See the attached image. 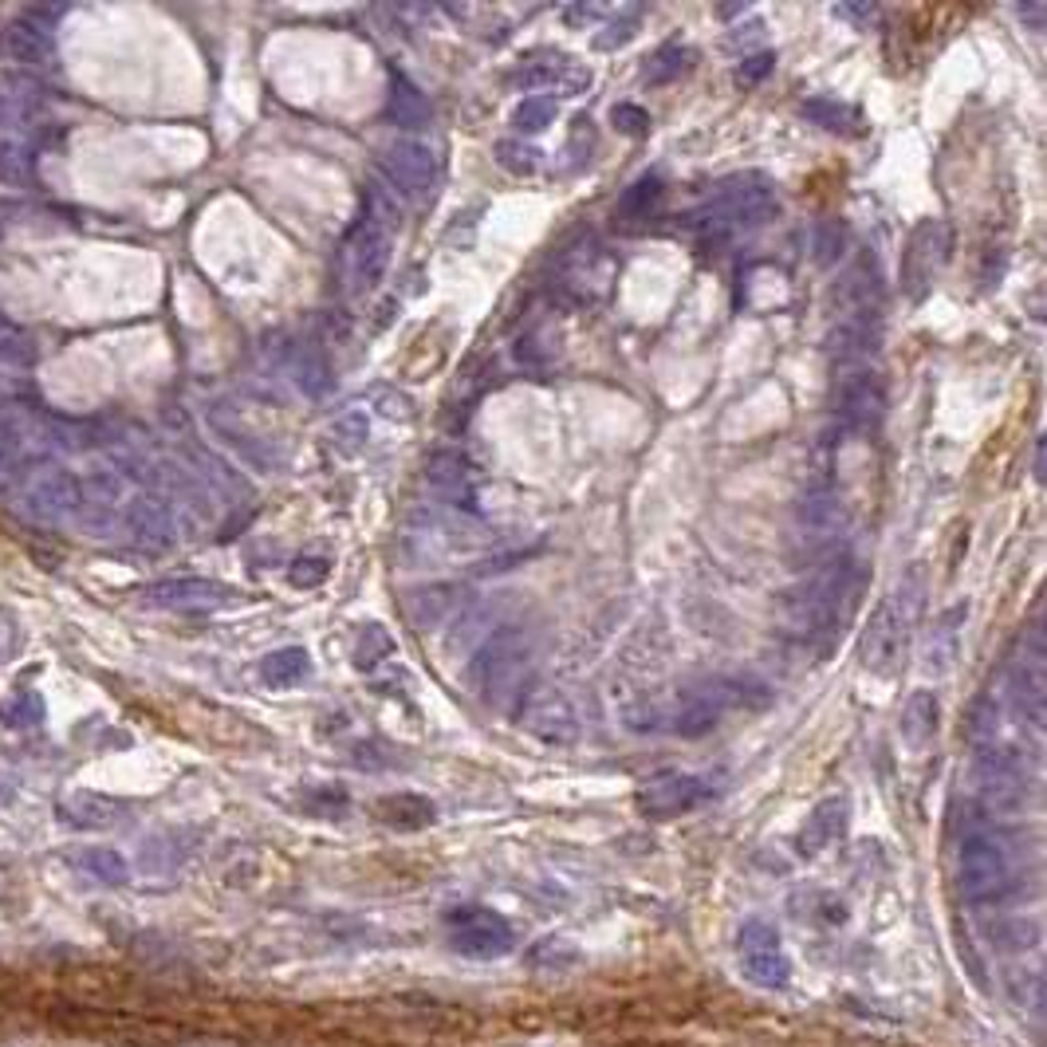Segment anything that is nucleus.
I'll return each mask as SVG.
<instances>
[{"label": "nucleus", "instance_id": "1", "mask_svg": "<svg viewBox=\"0 0 1047 1047\" xmlns=\"http://www.w3.org/2000/svg\"><path fill=\"white\" fill-rule=\"evenodd\" d=\"M858 591V564L851 556H831L816 576L784 595V630L796 642H831L851 615Z\"/></svg>", "mask_w": 1047, "mask_h": 1047}, {"label": "nucleus", "instance_id": "2", "mask_svg": "<svg viewBox=\"0 0 1047 1047\" xmlns=\"http://www.w3.org/2000/svg\"><path fill=\"white\" fill-rule=\"evenodd\" d=\"M1024 858H1020L1012 835L992 823H969L957 846V883L961 894L977 906H1000L1020 894Z\"/></svg>", "mask_w": 1047, "mask_h": 1047}, {"label": "nucleus", "instance_id": "3", "mask_svg": "<svg viewBox=\"0 0 1047 1047\" xmlns=\"http://www.w3.org/2000/svg\"><path fill=\"white\" fill-rule=\"evenodd\" d=\"M776 213V185L764 173H737L713 193L702 209L690 213V229H697L705 244H721L737 232L760 229Z\"/></svg>", "mask_w": 1047, "mask_h": 1047}, {"label": "nucleus", "instance_id": "4", "mask_svg": "<svg viewBox=\"0 0 1047 1047\" xmlns=\"http://www.w3.org/2000/svg\"><path fill=\"white\" fill-rule=\"evenodd\" d=\"M918 567H913L906 583H898L883 603L870 611L863 626V638H858V662H863L866 673L875 678H890L898 665H902L906 653V638H910L913 615H918V595H913V583H918Z\"/></svg>", "mask_w": 1047, "mask_h": 1047}, {"label": "nucleus", "instance_id": "5", "mask_svg": "<svg viewBox=\"0 0 1047 1047\" xmlns=\"http://www.w3.org/2000/svg\"><path fill=\"white\" fill-rule=\"evenodd\" d=\"M886 418V383L870 363L835 366V437H870Z\"/></svg>", "mask_w": 1047, "mask_h": 1047}, {"label": "nucleus", "instance_id": "6", "mask_svg": "<svg viewBox=\"0 0 1047 1047\" xmlns=\"http://www.w3.org/2000/svg\"><path fill=\"white\" fill-rule=\"evenodd\" d=\"M398 225V209L386 202L383 193L371 190V202H366V213L359 217V225L351 229L343 244V264L346 276H351V288L366 292L375 288L386 272V260H390V229Z\"/></svg>", "mask_w": 1047, "mask_h": 1047}, {"label": "nucleus", "instance_id": "7", "mask_svg": "<svg viewBox=\"0 0 1047 1047\" xmlns=\"http://www.w3.org/2000/svg\"><path fill=\"white\" fill-rule=\"evenodd\" d=\"M532 658V630L520 623H509L492 630L481 646L477 658L469 662V685L489 702H500L504 693H512V685L520 682V673Z\"/></svg>", "mask_w": 1047, "mask_h": 1047}, {"label": "nucleus", "instance_id": "8", "mask_svg": "<svg viewBox=\"0 0 1047 1047\" xmlns=\"http://www.w3.org/2000/svg\"><path fill=\"white\" fill-rule=\"evenodd\" d=\"M886 304V280L878 269L875 252H858L843 269V276L831 288V308H835V323L851 327H878Z\"/></svg>", "mask_w": 1047, "mask_h": 1047}, {"label": "nucleus", "instance_id": "9", "mask_svg": "<svg viewBox=\"0 0 1047 1047\" xmlns=\"http://www.w3.org/2000/svg\"><path fill=\"white\" fill-rule=\"evenodd\" d=\"M1044 626H1028L1024 635L1016 638V650H1012L1009 662V693L1016 713L1028 725L1044 729V702H1047V678H1044Z\"/></svg>", "mask_w": 1047, "mask_h": 1047}, {"label": "nucleus", "instance_id": "10", "mask_svg": "<svg viewBox=\"0 0 1047 1047\" xmlns=\"http://www.w3.org/2000/svg\"><path fill=\"white\" fill-rule=\"evenodd\" d=\"M445 933L457 953L465 957H477V961H489V957H504L516 942L512 925L500 918L497 910L489 906H457V910L445 913Z\"/></svg>", "mask_w": 1047, "mask_h": 1047}, {"label": "nucleus", "instance_id": "11", "mask_svg": "<svg viewBox=\"0 0 1047 1047\" xmlns=\"http://www.w3.org/2000/svg\"><path fill=\"white\" fill-rule=\"evenodd\" d=\"M949 249H953V232L949 225L937 221V217H930V221H922L910 232V241H906V252H902V292L913 304L930 296L933 280H937L942 264L949 260Z\"/></svg>", "mask_w": 1047, "mask_h": 1047}, {"label": "nucleus", "instance_id": "12", "mask_svg": "<svg viewBox=\"0 0 1047 1047\" xmlns=\"http://www.w3.org/2000/svg\"><path fill=\"white\" fill-rule=\"evenodd\" d=\"M737 953H740V969L752 985L760 989H784L792 977L788 953L779 942V930L764 918H749L737 933Z\"/></svg>", "mask_w": 1047, "mask_h": 1047}, {"label": "nucleus", "instance_id": "13", "mask_svg": "<svg viewBox=\"0 0 1047 1047\" xmlns=\"http://www.w3.org/2000/svg\"><path fill=\"white\" fill-rule=\"evenodd\" d=\"M713 796L709 779L690 776V772H658V776L642 779V788L635 792V804L646 819H678L690 816L693 807H702Z\"/></svg>", "mask_w": 1047, "mask_h": 1047}, {"label": "nucleus", "instance_id": "14", "mask_svg": "<svg viewBox=\"0 0 1047 1047\" xmlns=\"http://www.w3.org/2000/svg\"><path fill=\"white\" fill-rule=\"evenodd\" d=\"M977 792L980 804L997 811V816H1012L1024 807L1028 799V776H1024V764L1012 752H997L985 749L977 760Z\"/></svg>", "mask_w": 1047, "mask_h": 1047}, {"label": "nucleus", "instance_id": "15", "mask_svg": "<svg viewBox=\"0 0 1047 1047\" xmlns=\"http://www.w3.org/2000/svg\"><path fill=\"white\" fill-rule=\"evenodd\" d=\"M843 524H846V509L835 481H807L804 497H799L796 504V536L804 539V548L807 551L827 548V544L843 532Z\"/></svg>", "mask_w": 1047, "mask_h": 1047}, {"label": "nucleus", "instance_id": "16", "mask_svg": "<svg viewBox=\"0 0 1047 1047\" xmlns=\"http://www.w3.org/2000/svg\"><path fill=\"white\" fill-rule=\"evenodd\" d=\"M87 485L71 469H44L29 481V512L39 520H64L83 512Z\"/></svg>", "mask_w": 1047, "mask_h": 1047}, {"label": "nucleus", "instance_id": "17", "mask_svg": "<svg viewBox=\"0 0 1047 1047\" xmlns=\"http://www.w3.org/2000/svg\"><path fill=\"white\" fill-rule=\"evenodd\" d=\"M378 166H383L386 182L395 185L398 193H406V197H422V193H430L433 178H437V166H433L430 146L413 143V138H402V143L386 146Z\"/></svg>", "mask_w": 1047, "mask_h": 1047}, {"label": "nucleus", "instance_id": "18", "mask_svg": "<svg viewBox=\"0 0 1047 1047\" xmlns=\"http://www.w3.org/2000/svg\"><path fill=\"white\" fill-rule=\"evenodd\" d=\"M520 725L532 729L536 737L556 740V744H567L576 740V709L567 702L559 690H528L524 702H520Z\"/></svg>", "mask_w": 1047, "mask_h": 1047}, {"label": "nucleus", "instance_id": "19", "mask_svg": "<svg viewBox=\"0 0 1047 1047\" xmlns=\"http://www.w3.org/2000/svg\"><path fill=\"white\" fill-rule=\"evenodd\" d=\"M229 587L213 583V579H162V583L146 587V603L162 606V611H182V615H205L229 603Z\"/></svg>", "mask_w": 1047, "mask_h": 1047}, {"label": "nucleus", "instance_id": "20", "mask_svg": "<svg viewBox=\"0 0 1047 1047\" xmlns=\"http://www.w3.org/2000/svg\"><path fill=\"white\" fill-rule=\"evenodd\" d=\"M126 528L135 536V544L150 551H166L178 539V520H173L170 504L162 497H135L126 504Z\"/></svg>", "mask_w": 1047, "mask_h": 1047}, {"label": "nucleus", "instance_id": "21", "mask_svg": "<svg viewBox=\"0 0 1047 1047\" xmlns=\"http://www.w3.org/2000/svg\"><path fill=\"white\" fill-rule=\"evenodd\" d=\"M425 477H430L433 489L442 492V497H449L453 504L473 509V481H477V473H473V462L465 457V453H457V449L430 453Z\"/></svg>", "mask_w": 1047, "mask_h": 1047}, {"label": "nucleus", "instance_id": "22", "mask_svg": "<svg viewBox=\"0 0 1047 1047\" xmlns=\"http://www.w3.org/2000/svg\"><path fill=\"white\" fill-rule=\"evenodd\" d=\"M52 36L48 32L32 29L24 20H9L0 24V59L4 64H20V68H39L52 59Z\"/></svg>", "mask_w": 1047, "mask_h": 1047}, {"label": "nucleus", "instance_id": "23", "mask_svg": "<svg viewBox=\"0 0 1047 1047\" xmlns=\"http://www.w3.org/2000/svg\"><path fill=\"white\" fill-rule=\"evenodd\" d=\"M386 115H390V123L402 126V130H422V126H430L433 111H430V99L418 91V87L410 83L406 76H390V99H386Z\"/></svg>", "mask_w": 1047, "mask_h": 1047}, {"label": "nucleus", "instance_id": "24", "mask_svg": "<svg viewBox=\"0 0 1047 1047\" xmlns=\"http://www.w3.org/2000/svg\"><path fill=\"white\" fill-rule=\"evenodd\" d=\"M59 816L71 827H115L118 816H123V804L111 796H99V792H71L59 804Z\"/></svg>", "mask_w": 1047, "mask_h": 1047}, {"label": "nucleus", "instance_id": "25", "mask_svg": "<svg viewBox=\"0 0 1047 1047\" xmlns=\"http://www.w3.org/2000/svg\"><path fill=\"white\" fill-rule=\"evenodd\" d=\"M937 721H942V705H937V697H933L930 690H918L906 702V713H902V737L910 749H925L933 737H937Z\"/></svg>", "mask_w": 1047, "mask_h": 1047}, {"label": "nucleus", "instance_id": "26", "mask_svg": "<svg viewBox=\"0 0 1047 1047\" xmlns=\"http://www.w3.org/2000/svg\"><path fill=\"white\" fill-rule=\"evenodd\" d=\"M846 823V804L843 799H823V804L807 816L804 831H799V851L804 855H816V851H823L827 843H835V835L843 831Z\"/></svg>", "mask_w": 1047, "mask_h": 1047}, {"label": "nucleus", "instance_id": "27", "mask_svg": "<svg viewBox=\"0 0 1047 1047\" xmlns=\"http://www.w3.org/2000/svg\"><path fill=\"white\" fill-rule=\"evenodd\" d=\"M292 378L308 398H323L331 386V363H327L323 346L319 343H299L292 355Z\"/></svg>", "mask_w": 1047, "mask_h": 1047}, {"label": "nucleus", "instance_id": "28", "mask_svg": "<svg viewBox=\"0 0 1047 1047\" xmlns=\"http://www.w3.org/2000/svg\"><path fill=\"white\" fill-rule=\"evenodd\" d=\"M311 673V658L304 646H284V650L269 653L264 662H260V678L272 685V690H288V685L304 682Z\"/></svg>", "mask_w": 1047, "mask_h": 1047}, {"label": "nucleus", "instance_id": "29", "mask_svg": "<svg viewBox=\"0 0 1047 1047\" xmlns=\"http://www.w3.org/2000/svg\"><path fill=\"white\" fill-rule=\"evenodd\" d=\"M662 197H665L662 178H658V173H642V178H635V182L623 190V197H618V217H623V221H642V217H650V213L662 205Z\"/></svg>", "mask_w": 1047, "mask_h": 1047}, {"label": "nucleus", "instance_id": "30", "mask_svg": "<svg viewBox=\"0 0 1047 1047\" xmlns=\"http://www.w3.org/2000/svg\"><path fill=\"white\" fill-rule=\"evenodd\" d=\"M71 863H76L87 878H95V883H103V886H123L126 878H130L126 858L118 855V851H111V846H87V851H76Z\"/></svg>", "mask_w": 1047, "mask_h": 1047}, {"label": "nucleus", "instance_id": "31", "mask_svg": "<svg viewBox=\"0 0 1047 1047\" xmlns=\"http://www.w3.org/2000/svg\"><path fill=\"white\" fill-rule=\"evenodd\" d=\"M799 115H804L807 123L823 126V130H835V135H858V130H863V118H858L855 106L835 103V99H807V103L799 106Z\"/></svg>", "mask_w": 1047, "mask_h": 1047}, {"label": "nucleus", "instance_id": "32", "mask_svg": "<svg viewBox=\"0 0 1047 1047\" xmlns=\"http://www.w3.org/2000/svg\"><path fill=\"white\" fill-rule=\"evenodd\" d=\"M378 819L398 831H418V827L433 823V804L422 796H390L378 804Z\"/></svg>", "mask_w": 1047, "mask_h": 1047}, {"label": "nucleus", "instance_id": "33", "mask_svg": "<svg viewBox=\"0 0 1047 1047\" xmlns=\"http://www.w3.org/2000/svg\"><path fill=\"white\" fill-rule=\"evenodd\" d=\"M690 64H693V48H685V44L670 39V44H662V48L646 59L642 79L650 87H665V83H673V79L682 76V71H690Z\"/></svg>", "mask_w": 1047, "mask_h": 1047}, {"label": "nucleus", "instance_id": "34", "mask_svg": "<svg viewBox=\"0 0 1047 1047\" xmlns=\"http://www.w3.org/2000/svg\"><path fill=\"white\" fill-rule=\"evenodd\" d=\"M965 623V606H953V611H945L942 618H937V626H933V638H930V658H933V670L942 673L949 670V662L957 658V646H961V626Z\"/></svg>", "mask_w": 1047, "mask_h": 1047}, {"label": "nucleus", "instance_id": "35", "mask_svg": "<svg viewBox=\"0 0 1047 1047\" xmlns=\"http://www.w3.org/2000/svg\"><path fill=\"white\" fill-rule=\"evenodd\" d=\"M559 79H571V83H587V71H567L564 56H551V59H528L524 68L512 71V83L520 87H551L559 83Z\"/></svg>", "mask_w": 1047, "mask_h": 1047}, {"label": "nucleus", "instance_id": "36", "mask_svg": "<svg viewBox=\"0 0 1047 1047\" xmlns=\"http://www.w3.org/2000/svg\"><path fill=\"white\" fill-rule=\"evenodd\" d=\"M32 178H36V158H32L29 146L16 143V138H0V185L20 190Z\"/></svg>", "mask_w": 1047, "mask_h": 1047}, {"label": "nucleus", "instance_id": "37", "mask_svg": "<svg viewBox=\"0 0 1047 1047\" xmlns=\"http://www.w3.org/2000/svg\"><path fill=\"white\" fill-rule=\"evenodd\" d=\"M997 702H992L989 693H980V697H972L969 713H965V737H969L972 749H992V737H997Z\"/></svg>", "mask_w": 1047, "mask_h": 1047}, {"label": "nucleus", "instance_id": "38", "mask_svg": "<svg viewBox=\"0 0 1047 1047\" xmlns=\"http://www.w3.org/2000/svg\"><path fill=\"white\" fill-rule=\"evenodd\" d=\"M551 123H556V99H544V95L520 99L516 111H512V126H516L520 135H539V130H548Z\"/></svg>", "mask_w": 1047, "mask_h": 1047}, {"label": "nucleus", "instance_id": "39", "mask_svg": "<svg viewBox=\"0 0 1047 1047\" xmlns=\"http://www.w3.org/2000/svg\"><path fill=\"white\" fill-rule=\"evenodd\" d=\"M0 721L12 729H29V725L44 721V697L39 693H16L9 702H0Z\"/></svg>", "mask_w": 1047, "mask_h": 1047}, {"label": "nucleus", "instance_id": "40", "mask_svg": "<svg viewBox=\"0 0 1047 1047\" xmlns=\"http://www.w3.org/2000/svg\"><path fill=\"white\" fill-rule=\"evenodd\" d=\"M811 249H816L819 269H831V264H835V260L843 257V249H846V225L843 221H819Z\"/></svg>", "mask_w": 1047, "mask_h": 1047}, {"label": "nucleus", "instance_id": "41", "mask_svg": "<svg viewBox=\"0 0 1047 1047\" xmlns=\"http://www.w3.org/2000/svg\"><path fill=\"white\" fill-rule=\"evenodd\" d=\"M36 363V343L24 331L0 323V366H32Z\"/></svg>", "mask_w": 1047, "mask_h": 1047}, {"label": "nucleus", "instance_id": "42", "mask_svg": "<svg viewBox=\"0 0 1047 1047\" xmlns=\"http://www.w3.org/2000/svg\"><path fill=\"white\" fill-rule=\"evenodd\" d=\"M638 20H642V9H626L623 16H615L611 24H606V32H599V36H595V48H599V52L623 48L626 39H635V36H638Z\"/></svg>", "mask_w": 1047, "mask_h": 1047}, {"label": "nucleus", "instance_id": "43", "mask_svg": "<svg viewBox=\"0 0 1047 1047\" xmlns=\"http://www.w3.org/2000/svg\"><path fill=\"white\" fill-rule=\"evenodd\" d=\"M390 650H395V642H390V635H386L383 626H366L363 638H359L355 665H359V670H371V665H375V662H383V658H390Z\"/></svg>", "mask_w": 1047, "mask_h": 1047}, {"label": "nucleus", "instance_id": "44", "mask_svg": "<svg viewBox=\"0 0 1047 1047\" xmlns=\"http://www.w3.org/2000/svg\"><path fill=\"white\" fill-rule=\"evenodd\" d=\"M497 162L509 173H524V178H528V173L539 166V150L536 146H524V143L504 138V143H497Z\"/></svg>", "mask_w": 1047, "mask_h": 1047}, {"label": "nucleus", "instance_id": "45", "mask_svg": "<svg viewBox=\"0 0 1047 1047\" xmlns=\"http://www.w3.org/2000/svg\"><path fill=\"white\" fill-rule=\"evenodd\" d=\"M39 106L32 99L0 95V130H20V126H36Z\"/></svg>", "mask_w": 1047, "mask_h": 1047}, {"label": "nucleus", "instance_id": "46", "mask_svg": "<svg viewBox=\"0 0 1047 1047\" xmlns=\"http://www.w3.org/2000/svg\"><path fill=\"white\" fill-rule=\"evenodd\" d=\"M611 123L615 130H623L626 138H642L650 130V115L638 103H615L611 106Z\"/></svg>", "mask_w": 1047, "mask_h": 1047}, {"label": "nucleus", "instance_id": "47", "mask_svg": "<svg viewBox=\"0 0 1047 1047\" xmlns=\"http://www.w3.org/2000/svg\"><path fill=\"white\" fill-rule=\"evenodd\" d=\"M331 433H335V445H339L343 453H359V449H363V442H366V418H363L359 410H355V413H343Z\"/></svg>", "mask_w": 1047, "mask_h": 1047}, {"label": "nucleus", "instance_id": "48", "mask_svg": "<svg viewBox=\"0 0 1047 1047\" xmlns=\"http://www.w3.org/2000/svg\"><path fill=\"white\" fill-rule=\"evenodd\" d=\"M327 571H331V564L319 556H304L296 559V564L288 567V583L292 587H319L327 579Z\"/></svg>", "mask_w": 1047, "mask_h": 1047}, {"label": "nucleus", "instance_id": "49", "mask_svg": "<svg viewBox=\"0 0 1047 1047\" xmlns=\"http://www.w3.org/2000/svg\"><path fill=\"white\" fill-rule=\"evenodd\" d=\"M772 68H776V56H772V52H752V56L740 59L737 83L740 87H756L764 76H772Z\"/></svg>", "mask_w": 1047, "mask_h": 1047}, {"label": "nucleus", "instance_id": "50", "mask_svg": "<svg viewBox=\"0 0 1047 1047\" xmlns=\"http://www.w3.org/2000/svg\"><path fill=\"white\" fill-rule=\"evenodd\" d=\"M68 16V4H29L24 9V24H32V29H39V32H48L52 36V29H56L59 20Z\"/></svg>", "mask_w": 1047, "mask_h": 1047}, {"label": "nucleus", "instance_id": "51", "mask_svg": "<svg viewBox=\"0 0 1047 1047\" xmlns=\"http://www.w3.org/2000/svg\"><path fill=\"white\" fill-rule=\"evenodd\" d=\"M16 462H20V430L0 425V477L9 469H16Z\"/></svg>", "mask_w": 1047, "mask_h": 1047}, {"label": "nucleus", "instance_id": "52", "mask_svg": "<svg viewBox=\"0 0 1047 1047\" xmlns=\"http://www.w3.org/2000/svg\"><path fill=\"white\" fill-rule=\"evenodd\" d=\"M752 44H764V24H749V32L732 29L729 36H725V48L729 52H749Z\"/></svg>", "mask_w": 1047, "mask_h": 1047}, {"label": "nucleus", "instance_id": "53", "mask_svg": "<svg viewBox=\"0 0 1047 1047\" xmlns=\"http://www.w3.org/2000/svg\"><path fill=\"white\" fill-rule=\"evenodd\" d=\"M835 16H843V20H855L858 29H866V24H870V20L878 16V9H875V4H839V9H835Z\"/></svg>", "mask_w": 1047, "mask_h": 1047}, {"label": "nucleus", "instance_id": "54", "mask_svg": "<svg viewBox=\"0 0 1047 1047\" xmlns=\"http://www.w3.org/2000/svg\"><path fill=\"white\" fill-rule=\"evenodd\" d=\"M1016 16L1024 20V24H1028L1032 32H1044L1047 4H1039V0H1036V4H1016Z\"/></svg>", "mask_w": 1047, "mask_h": 1047}, {"label": "nucleus", "instance_id": "55", "mask_svg": "<svg viewBox=\"0 0 1047 1047\" xmlns=\"http://www.w3.org/2000/svg\"><path fill=\"white\" fill-rule=\"evenodd\" d=\"M599 12H603V9H599V4H571V9H567L564 16L571 20V24H583V20L599 16Z\"/></svg>", "mask_w": 1047, "mask_h": 1047}, {"label": "nucleus", "instance_id": "56", "mask_svg": "<svg viewBox=\"0 0 1047 1047\" xmlns=\"http://www.w3.org/2000/svg\"><path fill=\"white\" fill-rule=\"evenodd\" d=\"M749 12V4H717V16L721 20H737V16H744Z\"/></svg>", "mask_w": 1047, "mask_h": 1047}, {"label": "nucleus", "instance_id": "57", "mask_svg": "<svg viewBox=\"0 0 1047 1047\" xmlns=\"http://www.w3.org/2000/svg\"><path fill=\"white\" fill-rule=\"evenodd\" d=\"M1036 477H1044V442H1036Z\"/></svg>", "mask_w": 1047, "mask_h": 1047}, {"label": "nucleus", "instance_id": "58", "mask_svg": "<svg viewBox=\"0 0 1047 1047\" xmlns=\"http://www.w3.org/2000/svg\"><path fill=\"white\" fill-rule=\"evenodd\" d=\"M0 237H4V217H0Z\"/></svg>", "mask_w": 1047, "mask_h": 1047}]
</instances>
